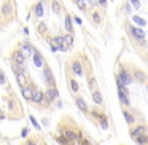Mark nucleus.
Returning a JSON list of instances; mask_svg holds the SVG:
<instances>
[{"mask_svg": "<svg viewBox=\"0 0 148 145\" xmlns=\"http://www.w3.org/2000/svg\"><path fill=\"white\" fill-rule=\"evenodd\" d=\"M51 11L54 14H61L62 5H61V2H59V0H51Z\"/></svg>", "mask_w": 148, "mask_h": 145, "instance_id": "1a4fd4ad", "label": "nucleus"}, {"mask_svg": "<svg viewBox=\"0 0 148 145\" xmlns=\"http://www.w3.org/2000/svg\"><path fill=\"white\" fill-rule=\"evenodd\" d=\"M49 48H51V51L53 53H56V51H59V48H58V45H56L54 42H49Z\"/></svg>", "mask_w": 148, "mask_h": 145, "instance_id": "c85d7f7f", "label": "nucleus"}, {"mask_svg": "<svg viewBox=\"0 0 148 145\" xmlns=\"http://www.w3.org/2000/svg\"><path fill=\"white\" fill-rule=\"evenodd\" d=\"M96 3H99L100 7H103V8H105V7H107V0H97Z\"/></svg>", "mask_w": 148, "mask_h": 145, "instance_id": "72a5a7b5", "label": "nucleus"}, {"mask_svg": "<svg viewBox=\"0 0 148 145\" xmlns=\"http://www.w3.org/2000/svg\"><path fill=\"white\" fill-rule=\"evenodd\" d=\"M29 120H30V123H32V124L35 126L37 129H40V124H38V121H37V120L34 118V116H29Z\"/></svg>", "mask_w": 148, "mask_h": 145, "instance_id": "c756f323", "label": "nucleus"}, {"mask_svg": "<svg viewBox=\"0 0 148 145\" xmlns=\"http://www.w3.org/2000/svg\"><path fill=\"white\" fill-rule=\"evenodd\" d=\"M43 14H45V13H43V3L40 2V3L35 5V16L37 18H42Z\"/></svg>", "mask_w": 148, "mask_h": 145, "instance_id": "f3484780", "label": "nucleus"}, {"mask_svg": "<svg viewBox=\"0 0 148 145\" xmlns=\"http://www.w3.org/2000/svg\"><path fill=\"white\" fill-rule=\"evenodd\" d=\"M65 30H67L69 34L73 32V26H72V18L69 16V14H65Z\"/></svg>", "mask_w": 148, "mask_h": 145, "instance_id": "f8f14e48", "label": "nucleus"}, {"mask_svg": "<svg viewBox=\"0 0 148 145\" xmlns=\"http://www.w3.org/2000/svg\"><path fill=\"white\" fill-rule=\"evenodd\" d=\"M43 77H45V81L48 85H54V78H53V72L49 67H45V70H43Z\"/></svg>", "mask_w": 148, "mask_h": 145, "instance_id": "423d86ee", "label": "nucleus"}, {"mask_svg": "<svg viewBox=\"0 0 148 145\" xmlns=\"http://www.w3.org/2000/svg\"><path fill=\"white\" fill-rule=\"evenodd\" d=\"M73 21H75V24H78V26H80V24L83 23V21H81V18H78V16H75V18H73Z\"/></svg>", "mask_w": 148, "mask_h": 145, "instance_id": "c9c22d12", "label": "nucleus"}, {"mask_svg": "<svg viewBox=\"0 0 148 145\" xmlns=\"http://www.w3.org/2000/svg\"><path fill=\"white\" fill-rule=\"evenodd\" d=\"M70 88H72V91H78V83L75 80H72L70 81Z\"/></svg>", "mask_w": 148, "mask_h": 145, "instance_id": "7c9ffc66", "label": "nucleus"}, {"mask_svg": "<svg viewBox=\"0 0 148 145\" xmlns=\"http://www.w3.org/2000/svg\"><path fill=\"white\" fill-rule=\"evenodd\" d=\"M99 118H100V126H102V129H107V128H108V121H107V118H105V116H103V115H100Z\"/></svg>", "mask_w": 148, "mask_h": 145, "instance_id": "a878e982", "label": "nucleus"}, {"mask_svg": "<svg viewBox=\"0 0 148 145\" xmlns=\"http://www.w3.org/2000/svg\"><path fill=\"white\" fill-rule=\"evenodd\" d=\"M23 96H24V99H26V100H30V99H32V89L27 88V86H23Z\"/></svg>", "mask_w": 148, "mask_h": 145, "instance_id": "4468645a", "label": "nucleus"}, {"mask_svg": "<svg viewBox=\"0 0 148 145\" xmlns=\"http://www.w3.org/2000/svg\"><path fill=\"white\" fill-rule=\"evenodd\" d=\"M43 99H45V94L42 93L40 89H35V91H32V99L30 100H34V102H43Z\"/></svg>", "mask_w": 148, "mask_h": 145, "instance_id": "6e6552de", "label": "nucleus"}, {"mask_svg": "<svg viewBox=\"0 0 148 145\" xmlns=\"http://www.w3.org/2000/svg\"><path fill=\"white\" fill-rule=\"evenodd\" d=\"M77 105H78V109H80L81 112H88V105H86V102H84V99L78 97V99H77Z\"/></svg>", "mask_w": 148, "mask_h": 145, "instance_id": "2eb2a0df", "label": "nucleus"}, {"mask_svg": "<svg viewBox=\"0 0 148 145\" xmlns=\"http://www.w3.org/2000/svg\"><path fill=\"white\" fill-rule=\"evenodd\" d=\"M37 29H38L40 32H45V30H46V26H45V24H40V26L37 27Z\"/></svg>", "mask_w": 148, "mask_h": 145, "instance_id": "f704fd0d", "label": "nucleus"}, {"mask_svg": "<svg viewBox=\"0 0 148 145\" xmlns=\"http://www.w3.org/2000/svg\"><path fill=\"white\" fill-rule=\"evenodd\" d=\"M34 53H35V48H34V46L30 45L29 42H24V45H23V54H24V58H27V56H32Z\"/></svg>", "mask_w": 148, "mask_h": 145, "instance_id": "20e7f679", "label": "nucleus"}, {"mask_svg": "<svg viewBox=\"0 0 148 145\" xmlns=\"http://www.w3.org/2000/svg\"><path fill=\"white\" fill-rule=\"evenodd\" d=\"M58 97H59V93H58L56 88H49V89L46 91V94H45V99L48 100V102H53V100H56Z\"/></svg>", "mask_w": 148, "mask_h": 145, "instance_id": "f03ea898", "label": "nucleus"}, {"mask_svg": "<svg viewBox=\"0 0 148 145\" xmlns=\"http://www.w3.org/2000/svg\"><path fill=\"white\" fill-rule=\"evenodd\" d=\"M16 80L21 86H24V74H16Z\"/></svg>", "mask_w": 148, "mask_h": 145, "instance_id": "cd10ccee", "label": "nucleus"}, {"mask_svg": "<svg viewBox=\"0 0 148 145\" xmlns=\"http://www.w3.org/2000/svg\"><path fill=\"white\" fill-rule=\"evenodd\" d=\"M58 144H59V145H69V144H70V142H69L67 139H65V135L62 134L61 137H58Z\"/></svg>", "mask_w": 148, "mask_h": 145, "instance_id": "bb28decb", "label": "nucleus"}, {"mask_svg": "<svg viewBox=\"0 0 148 145\" xmlns=\"http://www.w3.org/2000/svg\"><path fill=\"white\" fill-rule=\"evenodd\" d=\"M131 3L134 5L135 10H140V2H138V0H131Z\"/></svg>", "mask_w": 148, "mask_h": 145, "instance_id": "473e14b6", "label": "nucleus"}, {"mask_svg": "<svg viewBox=\"0 0 148 145\" xmlns=\"http://www.w3.org/2000/svg\"><path fill=\"white\" fill-rule=\"evenodd\" d=\"M75 5L80 10H86V0H75Z\"/></svg>", "mask_w": 148, "mask_h": 145, "instance_id": "5701e85b", "label": "nucleus"}, {"mask_svg": "<svg viewBox=\"0 0 148 145\" xmlns=\"http://www.w3.org/2000/svg\"><path fill=\"white\" fill-rule=\"evenodd\" d=\"M116 78H118V80L121 81V83L124 85V86H127V85H131V83H132V78H131V75H129L127 72H124V70H123V72H121V74H119Z\"/></svg>", "mask_w": 148, "mask_h": 145, "instance_id": "7ed1b4c3", "label": "nucleus"}, {"mask_svg": "<svg viewBox=\"0 0 148 145\" xmlns=\"http://www.w3.org/2000/svg\"><path fill=\"white\" fill-rule=\"evenodd\" d=\"M129 32H131L132 35L135 37V38H138V40H140V38L143 40V38H145V32H143L142 29H138V27H134V26L129 27Z\"/></svg>", "mask_w": 148, "mask_h": 145, "instance_id": "39448f33", "label": "nucleus"}, {"mask_svg": "<svg viewBox=\"0 0 148 145\" xmlns=\"http://www.w3.org/2000/svg\"><path fill=\"white\" fill-rule=\"evenodd\" d=\"M135 142H137L138 145H147V135H145V132L135 135Z\"/></svg>", "mask_w": 148, "mask_h": 145, "instance_id": "ddd939ff", "label": "nucleus"}, {"mask_svg": "<svg viewBox=\"0 0 148 145\" xmlns=\"http://www.w3.org/2000/svg\"><path fill=\"white\" fill-rule=\"evenodd\" d=\"M124 120H126L127 124H132V123H134V116H132L131 113H127V112H124Z\"/></svg>", "mask_w": 148, "mask_h": 145, "instance_id": "393cba45", "label": "nucleus"}, {"mask_svg": "<svg viewBox=\"0 0 148 145\" xmlns=\"http://www.w3.org/2000/svg\"><path fill=\"white\" fill-rule=\"evenodd\" d=\"M142 132H145V126H138V128H135L134 131L131 132V135H132V137H135V135L142 134Z\"/></svg>", "mask_w": 148, "mask_h": 145, "instance_id": "aec40b11", "label": "nucleus"}, {"mask_svg": "<svg viewBox=\"0 0 148 145\" xmlns=\"http://www.w3.org/2000/svg\"><path fill=\"white\" fill-rule=\"evenodd\" d=\"M11 59H13V62L18 64V65H26V58H24L23 51H14Z\"/></svg>", "mask_w": 148, "mask_h": 145, "instance_id": "f257e3e1", "label": "nucleus"}, {"mask_svg": "<svg viewBox=\"0 0 148 145\" xmlns=\"http://www.w3.org/2000/svg\"><path fill=\"white\" fill-rule=\"evenodd\" d=\"M27 134H29V129H27V128H24V129H23V132H21V135H23V137H26Z\"/></svg>", "mask_w": 148, "mask_h": 145, "instance_id": "e433bc0d", "label": "nucleus"}, {"mask_svg": "<svg viewBox=\"0 0 148 145\" xmlns=\"http://www.w3.org/2000/svg\"><path fill=\"white\" fill-rule=\"evenodd\" d=\"M92 21H94V24H96V26H99L100 21H102V18H100V13L94 11V13H92Z\"/></svg>", "mask_w": 148, "mask_h": 145, "instance_id": "412c9836", "label": "nucleus"}, {"mask_svg": "<svg viewBox=\"0 0 148 145\" xmlns=\"http://www.w3.org/2000/svg\"><path fill=\"white\" fill-rule=\"evenodd\" d=\"M27 145H37V144H35V142H32V140H30V142H27Z\"/></svg>", "mask_w": 148, "mask_h": 145, "instance_id": "58836bf2", "label": "nucleus"}, {"mask_svg": "<svg viewBox=\"0 0 148 145\" xmlns=\"http://www.w3.org/2000/svg\"><path fill=\"white\" fill-rule=\"evenodd\" d=\"M64 135H65V139H67L69 142H77L78 140V134H77V132L69 131V129H65V131H64Z\"/></svg>", "mask_w": 148, "mask_h": 145, "instance_id": "9d476101", "label": "nucleus"}, {"mask_svg": "<svg viewBox=\"0 0 148 145\" xmlns=\"http://www.w3.org/2000/svg\"><path fill=\"white\" fill-rule=\"evenodd\" d=\"M132 21H134L135 24H138V26H147V21L140 16H132Z\"/></svg>", "mask_w": 148, "mask_h": 145, "instance_id": "6ab92c4d", "label": "nucleus"}, {"mask_svg": "<svg viewBox=\"0 0 148 145\" xmlns=\"http://www.w3.org/2000/svg\"><path fill=\"white\" fill-rule=\"evenodd\" d=\"M7 83V78H5V74L0 70V85H5Z\"/></svg>", "mask_w": 148, "mask_h": 145, "instance_id": "2f4dec72", "label": "nucleus"}, {"mask_svg": "<svg viewBox=\"0 0 148 145\" xmlns=\"http://www.w3.org/2000/svg\"><path fill=\"white\" fill-rule=\"evenodd\" d=\"M64 43L69 46V48H70V46L73 45V35H72V34H67V35H64Z\"/></svg>", "mask_w": 148, "mask_h": 145, "instance_id": "a211bd4d", "label": "nucleus"}, {"mask_svg": "<svg viewBox=\"0 0 148 145\" xmlns=\"http://www.w3.org/2000/svg\"><path fill=\"white\" fill-rule=\"evenodd\" d=\"M72 70H73L75 74L78 75V77H81V75H83V69H81V64H80V62H77V61L72 64Z\"/></svg>", "mask_w": 148, "mask_h": 145, "instance_id": "9b49d317", "label": "nucleus"}, {"mask_svg": "<svg viewBox=\"0 0 148 145\" xmlns=\"http://www.w3.org/2000/svg\"><path fill=\"white\" fill-rule=\"evenodd\" d=\"M92 100L97 105H100V104H102V94H100L99 91H92Z\"/></svg>", "mask_w": 148, "mask_h": 145, "instance_id": "dca6fc26", "label": "nucleus"}, {"mask_svg": "<svg viewBox=\"0 0 148 145\" xmlns=\"http://www.w3.org/2000/svg\"><path fill=\"white\" fill-rule=\"evenodd\" d=\"M11 11H13V8H11L10 3H5L3 7H2V13H3V14H10Z\"/></svg>", "mask_w": 148, "mask_h": 145, "instance_id": "4be33fe9", "label": "nucleus"}, {"mask_svg": "<svg viewBox=\"0 0 148 145\" xmlns=\"http://www.w3.org/2000/svg\"><path fill=\"white\" fill-rule=\"evenodd\" d=\"M88 3H89L91 7H94V5H96V0H88Z\"/></svg>", "mask_w": 148, "mask_h": 145, "instance_id": "4c0bfd02", "label": "nucleus"}, {"mask_svg": "<svg viewBox=\"0 0 148 145\" xmlns=\"http://www.w3.org/2000/svg\"><path fill=\"white\" fill-rule=\"evenodd\" d=\"M118 96H119V100H121V104H129V97H127V94H124V93H118Z\"/></svg>", "mask_w": 148, "mask_h": 145, "instance_id": "b1692460", "label": "nucleus"}, {"mask_svg": "<svg viewBox=\"0 0 148 145\" xmlns=\"http://www.w3.org/2000/svg\"><path fill=\"white\" fill-rule=\"evenodd\" d=\"M32 59H34V64L37 65V67H43L45 65V61H43V56L40 54V53H34L32 54Z\"/></svg>", "mask_w": 148, "mask_h": 145, "instance_id": "0eeeda50", "label": "nucleus"}]
</instances>
